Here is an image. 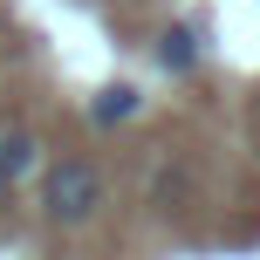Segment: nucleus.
<instances>
[{
    "label": "nucleus",
    "instance_id": "obj_4",
    "mask_svg": "<svg viewBox=\"0 0 260 260\" xmlns=\"http://www.w3.org/2000/svg\"><path fill=\"white\" fill-rule=\"evenodd\" d=\"M89 117H96V123H130V117H137V89H130V82H117V89H103Z\"/></svg>",
    "mask_w": 260,
    "mask_h": 260
},
{
    "label": "nucleus",
    "instance_id": "obj_2",
    "mask_svg": "<svg viewBox=\"0 0 260 260\" xmlns=\"http://www.w3.org/2000/svg\"><path fill=\"white\" fill-rule=\"evenodd\" d=\"M35 171H41V137L27 123H0V185L14 192V185H27Z\"/></svg>",
    "mask_w": 260,
    "mask_h": 260
},
{
    "label": "nucleus",
    "instance_id": "obj_3",
    "mask_svg": "<svg viewBox=\"0 0 260 260\" xmlns=\"http://www.w3.org/2000/svg\"><path fill=\"white\" fill-rule=\"evenodd\" d=\"M157 62L171 69V76H192L199 69V27H165V35H157Z\"/></svg>",
    "mask_w": 260,
    "mask_h": 260
},
{
    "label": "nucleus",
    "instance_id": "obj_1",
    "mask_svg": "<svg viewBox=\"0 0 260 260\" xmlns=\"http://www.w3.org/2000/svg\"><path fill=\"white\" fill-rule=\"evenodd\" d=\"M103 206H110V185H103V171H96L89 157H55V165H41V212H48L55 226H89Z\"/></svg>",
    "mask_w": 260,
    "mask_h": 260
},
{
    "label": "nucleus",
    "instance_id": "obj_5",
    "mask_svg": "<svg viewBox=\"0 0 260 260\" xmlns=\"http://www.w3.org/2000/svg\"><path fill=\"white\" fill-rule=\"evenodd\" d=\"M0 206H7V185H0Z\"/></svg>",
    "mask_w": 260,
    "mask_h": 260
}]
</instances>
